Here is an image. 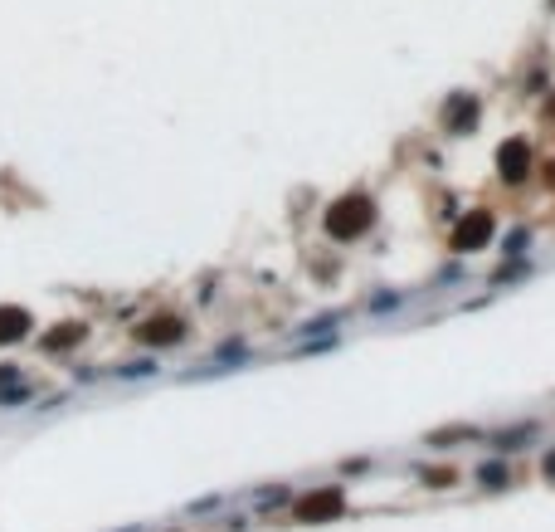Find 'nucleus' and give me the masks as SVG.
Listing matches in <instances>:
<instances>
[{
  "instance_id": "obj_1",
  "label": "nucleus",
  "mask_w": 555,
  "mask_h": 532,
  "mask_svg": "<svg viewBox=\"0 0 555 532\" xmlns=\"http://www.w3.org/2000/svg\"><path fill=\"white\" fill-rule=\"evenodd\" d=\"M375 220V201L370 195H341V201L326 210V235L332 240H361Z\"/></svg>"
},
{
  "instance_id": "obj_2",
  "label": "nucleus",
  "mask_w": 555,
  "mask_h": 532,
  "mask_svg": "<svg viewBox=\"0 0 555 532\" xmlns=\"http://www.w3.org/2000/svg\"><path fill=\"white\" fill-rule=\"evenodd\" d=\"M346 508V494L332 484V488H312V494H303L293 503V517L297 523H332V517Z\"/></svg>"
},
{
  "instance_id": "obj_3",
  "label": "nucleus",
  "mask_w": 555,
  "mask_h": 532,
  "mask_svg": "<svg viewBox=\"0 0 555 532\" xmlns=\"http://www.w3.org/2000/svg\"><path fill=\"white\" fill-rule=\"evenodd\" d=\"M492 210H468V215L458 220V225H453V249H458V255H473V249H482L492 240Z\"/></svg>"
},
{
  "instance_id": "obj_4",
  "label": "nucleus",
  "mask_w": 555,
  "mask_h": 532,
  "mask_svg": "<svg viewBox=\"0 0 555 532\" xmlns=\"http://www.w3.org/2000/svg\"><path fill=\"white\" fill-rule=\"evenodd\" d=\"M497 176H502L507 186L531 176V147H526V137H507V142L497 147Z\"/></svg>"
},
{
  "instance_id": "obj_5",
  "label": "nucleus",
  "mask_w": 555,
  "mask_h": 532,
  "mask_svg": "<svg viewBox=\"0 0 555 532\" xmlns=\"http://www.w3.org/2000/svg\"><path fill=\"white\" fill-rule=\"evenodd\" d=\"M137 338L147 342V347H170V342H180V338H185V318L161 313V318H151V323H141V328H137Z\"/></svg>"
},
{
  "instance_id": "obj_6",
  "label": "nucleus",
  "mask_w": 555,
  "mask_h": 532,
  "mask_svg": "<svg viewBox=\"0 0 555 532\" xmlns=\"http://www.w3.org/2000/svg\"><path fill=\"white\" fill-rule=\"evenodd\" d=\"M444 122H448V132H473V122H478V98H453V103L444 108Z\"/></svg>"
},
{
  "instance_id": "obj_7",
  "label": "nucleus",
  "mask_w": 555,
  "mask_h": 532,
  "mask_svg": "<svg viewBox=\"0 0 555 532\" xmlns=\"http://www.w3.org/2000/svg\"><path fill=\"white\" fill-rule=\"evenodd\" d=\"M30 332V313L25 308H0V342H20Z\"/></svg>"
},
{
  "instance_id": "obj_8",
  "label": "nucleus",
  "mask_w": 555,
  "mask_h": 532,
  "mask_svg": "<svg viewBox=\"0 0 555 532\" xmlns=\"http://www.w3.org/2000/svg\"><path fill=\"white\" fill-rule=\"evenodd\" d=\"M83 338V328L78 323H64L59 332H49V338H45V347H49V352H64V347H74Z\"/></svg>"
},
{
  "instance_id": "obj_9",
  "label": "nucleus",
  "mask_w": 555,
  "mask_h": 532,
  "mask_svg": "<svg viewBox=\"0 0 555 532\" xmlns=\"http://www.w3.org/2000/svg\"><path fill=\"white\" fill-rule=\"evenodd\" d=\"M478 479H482V488H507V464H482Z\"/></svg>"
},
{
  "instance_id": "obj_10",
  "label": "nucleus",
  "mask_w": 555,
  "mask_h": 532,
  "mask_svg": "<svg viewBox=\"0 0 555 532\" xmlns=\"http://www.w3.org/2000/svg\"><path fill=\"white\" fill-rule=\"evenodd\" d=\"M448 440H478V430L458 425V430H438V435H429V444H448Z\"/></svg>"
},
{
  "instance_id": "obj_11",
  "label": "nucleus",
  "mask_w": 555,
  "mask_h": 532,
  "mask_svg": "<svg viewBox=\"0 0 555 532\" xmlns=\"http://www.w3.org/2000/svg\"><path fill=\"white\" fill-rule=\"evenodd\" d=\"M424 479H429V488H448L453 484V469H424Z\"/></svg>"
},
{
  "instance_id": "obj_12",
  "label": "nucleus",
  "mask_w": 555,
  "mask_h": 532,
  "mask_svg": "<svg viewBox=\"0 0 555 532\" xmlns=\"http://www.w3.org/2000/svg\"><path fill=\"white\" fill-rule=\"evenodd\" d=\"M526 240H531L526 230H511V235H507V255H521V249H526Z\"/></svg>"
},
{
  "instance_id": "obj_13",
  "label": "nucleus",
  "mask_w": 555,
  "mask_h": 532,
  "mask_svg": "<svg viewBox=\"0 0 555 532\" xmlns=\"http://www.w3.org/2000/svg\"><path fill=\"white\" fill-rule=\"evenodd\" d=\"M15 376H20L15 367H0V386H15Z\"/></svg>"
},
{
  "instance_id": "obj_14",
  "label": "nucleus",
  "mask_w": 555,
  "mask_h": 532,
  "mask_svg": "<svg viewBox=\"0 0 555 532\" xmlns=\"http://www.w3.org/2000/svg\"><path fill=\"white\" fill-rule=\"evenodd\" d=\"M540 469H546V479H555V450L546 454V464H540Z\"/></svg>"
},
{
  "instance_id": "obj_15",
  "label": "nucleus",
  "mask_w": 555,
  "mask_h": 532,
  "mask_svg": "<svg viewBox=\"0 0 555 532\" xmlns=\"http://www.w3.org/2000/svg\"><path fill=\"white\" fill-rule=\"evenodd\" d=\"M550 181H555V162H550Z\"/></svg>"
},
{
  "instance_id": "obj_16",
  "label": "nucleus",
  "mask_w": 555,
  "mask_h": 532,
  "mask_svg": "<svg viewBox=\"0 0 555 532\" xmlns=\"http://www.w3.org/2000/svg\"><path fill=\"white\" fill-rule=\"evenodd\" d=\"M122 532H141V527H122Z\"/></svg>"
}]
</instances>
